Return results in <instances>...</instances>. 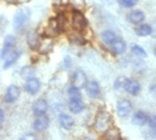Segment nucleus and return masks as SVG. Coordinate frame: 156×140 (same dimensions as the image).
<instances>
[{
  "mask_svg": "<svg viewBox=\"0 0 156 140\" xmlns=\"http://www.w3.org/2000/svg\"><path fill=\"white\" fill-rule=\"evenodd\" d=\"M88 26V21L86 16L80 12V11H73L72 12V27L75 28L77 32L84 31Z\"/></svg>",
  "mask_w": 156,
  "mask_h": 140,
  "instance_id": "f257e3e1",
  "label": "nucleus"
},
{
  "mask_svg": "<svg viewBox=\"0 0 156 140\" xmlns=\"http://www.w3.org/2000/svg\"><path fill=\"white\" fill-rule=\"evenodd\" d=\"M109 121H111L109 115L105 112V111H101V112L96 116V120H95V128H96L99 132H105L107 131Z\"/></svg>",
  "mask_w": 156,
  "mask_h": 140,
  "instance_id": "f03ea898",
  "label": "nucleus"
},
{
  "mask_svg": "<svg viewBox=\"0 0 156 140\" xmlns=\"http://www.w3.org/2000/svg\"><path fill=\"white\" fill-rule=\"evenodd\" d=\"M132 108H133L132 103H131L128 99H122V100H119V103H118L116 112H118V115L120 117H127L131 115V112H132Z\"/></svg>",
  "mask_w": 156,
  "mask_h": 140,
  "instance_id": "7ed1b4c3",
  "label": "nucleus"
},
{
  "mask_svg": "<svg viewBox=\"0 0 156 140\" xmlns=\"http://www.w3.org/2000/svg\"><path fill=\"white\" fill-rule=\"evenodd\" d=\"M30 19V11L28 9H20L13 17V26L16 30H23V27L27 24Z\"/></svg>",
  "mask_w": 156,
  "mask_h": 140,
  "instance_id": "20e7f679",
  "label": "nucleus"
},
{
  "mask_svg": "<svg viewBox=\"0 0 156 140\" xmlns=\"http://www.w3.org/2000/svg\"><path fill=\"white\" fill-rule=\"evenodd\" d=\"M40 81H39V79L31 76L28 77L26 80V84H24V89H26L27 93H30V95H36V93L40 91Z\"/></svg>",
  "mask_w": 156,
  "mask_h": 140,
  "instance_id": "39448f33",
  "label": "nucleus"
},
{
  "mask_svg": "<svg viewBox=\"0 0 156 140\" xmlns=\"http://www.w3.org/2000/svg\"><path fill=\"white\" fill-rule=\"evenodd\" d=\"M20 96V88L17 85H8V88L5 89L4 95V102L5 103H15Z\"/></svg>",
  "mask_w": 156,
  "mask_h": 140,
  "instance_id": "423d86ee",
  "label": "nucleus"
},
{
  "mask_svg": "<svg viewBox=\"0 0 156 140\" xmlns=\"http://www.w3.org/2000/svg\"><path fill=\"white\" fill-rule=\"evenodd\" d=\"M47 109H48V104H47V102H45L44 99H37L36 102L34 103V106H32V112H34V115L36 117L45 115Z\"/></svg>",
  "mask_w": 156,
  "mask_h": 140,
  "instance_id": "0eeeda50",
  "label": "nucleus"
},
{
  "mask_svg": "<svg viewBox=\"0 0 156 140\" xmlns=\"http://www.w3.org/2000/svg\"><path fill=\"white\" fill-rule=\"evenodd\" d=\"M124 91L128 92L129 95L132 96H137L141 91V87L139 84V81L136 80H132V79H127V83H126V88H124Z\"/></svg>",
  "mask_w": 156,
  "mask_h": 140,
  "instance_id": "6e6552de",
  "label": "nucleus"
},
{
  "mask_svg": "<svg viewBox=\"0 0 156 140\" xmlns=\"http://www.w3.org/2000/svg\"><path fill=\"white\" fill-rule=\"evenodd\" d=\"M49 125V117H47L45 115H43V116H37L36 119H35L32 127L35 131H45L48 128Z\"/></svg>",
  "mask_w": 156,
  "mask_h": 140,
  "instance_id": "1a4fd4ad",
  "label": "nucleus"
},
{
  "mask_svg": "<svg viewBox=\"0 0 156 140\" xmlns=\"http://www.w3.org/2000/svg\"><path fill=\"white\" fill-rule=\"evenodd\" d=\"M68 108L72 113H80L84 109V103L81 102L80 98H69Z\"/></svg>",
  "mask_w": 156,
  "mask_h": 140,
  "instance_id": "9d476101",
  "label": "nucleus"
},
{
  "mask_svg": "<svg viewBox=\"0 0 156 140\" xmlns=\"http://www.w3.org/2000/svg\"><path fill=\"white\" fill-rule=\"evenodd\" d=\"M86 91H87V93L91 96V98H98V96L100 95V85H99V83L96 80L92 79V80L87 81Z\"/></svg>",
  "mask_w": 156,
  "mask_h": 140,
  "instance_id": "9b49d317",
  "label": "nucleus"
},
{
  "mask_svg": "<svg viewBox=\"0 0 156 140\" xmlns=\"http://www.w3.org/2000/svg\"><path fill=\"white\" fill-rule=\"evenodd\" d=\"M87 76H86V74L83 72L81 70H76L75 71V74H73V76H72V84H75L77 85V87H86V84H87Z\"/></svg>",
  "mask_w": 156,
  "mask_h": 140,
  "instance_id": "f8f14e48",
  "label": "nucleus"
},
{
  "mask_svg": "<svg viewBox=\"0 0 156 140\" xmlns=\"http://www.w3.org/2000/svg\"><path fill=\"white\" fill-rule=\"evenodd\" d=\"M127 19H128V21L131 24H135V26H139L140 23H143L144 20V13L143 11H132V12L128 13V16H127Z\"/></svg>",
  "mask_w": 156,
  "mask_h": 140,
  "instance_id": "ddd939ff",
  "label": "nucleus"
},
{
  "mask_svg": "<svg viewBox=\"0 0 156 140\" xmlns=\"http://www.w3.org/2000/svg\"><path fill=\"white\" fill-rule=\"evenodd\" d=\"M148 121H150V117L147 116V113L144 111H137L132 117V123L135 125H145Z\"/></svg>",
  "mask_w": 156,
  "mask_h": 140,
  "instance_id": "4468645a",
  "label": "nucleus"
},
{
  "mask_svg": "<svg viewBox=\"0 0 156 140\" xmlns=\"http://www.w3.org/2000/svg\"><path fill=\"white\" fill-rule=\"evenodd\" d=\"M20 56V52L19 51H11L4 57V64H3V70H7L8 67H11L12 64H15L17 62V59H19Z\"/></svg>",
  "mask_w": 156,
  "mask_h": 140,
  "instance_id": "2eb2a0df",
  "label": "nucleus"
},
{
  "mask_svg": "<svg viewBox=\"0 0 156 140\" xmlns=\"http://www.w3.org/2000/svg\"><path fill=\"white\" fill-rule=\"evenodd\" d=\"M13 45H15V38L13 36H8L5 39L4 44H3V49H2V59H4V57L8 55L9 52L12 51Z\"/></svg>",
  "mask_w": 156,
  "mask_h": 140,
  "instance_id": "dca6fc26",
  "label": "nucleus"
},
{
  "mask_svg": "<svg viewBox=\"0 0 156 140\" xmlns=\"http://www.w3.org/2000/svg\"><path fill=\"white\" fill-rule=\"evenodd\" d=\"M135 31H136V35L137 36H150V35L152 34V27L150 26V24H143L140 23L139 26H137L136 28H135Z\"/></svg>",
  "mask_w": 156,
  "mask_h": 140,
  "instance_id": "f3484780",
  "label": "nucleus"
},
{
  "mask_svg": "<svg viewBox=\"0 0 156 140\" xmlns=\"http://www.w3.org/2000/svg\"><path fill=\"white\" fill-rule=\"evenodd\" d=\"M126 43H124L123 40H120V39H118L116 41H113L111 44V51L112 53H115V55H122V53L126 52Z\"/></svg>",
  "mask_w": 156,
  "mask_h": 140,
  "instance_id": "a211bd4d",
  "label": "nucleus"
},
{
  "mask_svg": "<svg viewBox=\"0 0 156 140\" xmlns=\"http://www.w3.org/2000/svg\"><path fill=\"white\" fill-rule=\"evenodd\" d=\"M101 40L104 41L105 44H109V45H111L113 41L118 40V35H116L113 31H111V30L103 31V32H101Z\"/></svg>",
  "mask_w": 156,
  "mask_h": 140,
  "instance_id": "6ab92c4d",
  "label": "nucleus"
},
{
  "mask_svg": "<svg viewBox=\"0 0 156 140\" xmlns=\"http://www.w3.org/2000/svg\"><path fill=\"white\" fill-rule=\"evenodd\" d=\"M59 123L64 130H71L73 127V119L69 115H66V113H62L59 116Z\"/></svg>",
  "mask_w": 156,
  "mask_h": 140,
  "instance_id": "aec40b11",
  "label": "nucleus"
},
{
  "mask_svg": "<svg viewBox=\"0 0 156 140\" xmlns=\"http://www.w3.org/2000/svg\"><path fill=\"white\" fill-rule=\"evenodd\" d=\"M131 49H132V53L133 55H136V57H141V59H144V57H147V52L144 51L143 48H141L140 45L137 44H133L131 47Z\"/></svg>",
  "mask_w": 156,
  "mask_h": 140,
  "instance_id": "412c9836",
  "label": "nucleus"
},
{
  "mask_svg": "<svg viewBox=\"0 0 156 140\" xmlns=\"http://www.w3.org/2000/svg\"><path fill=\"white\" fill-rule=\"evenodd\" d=\"M67 92H68L69 98H80V96H81L80 87H77V85H75V84H71Z\"/></svg>",
  "mask_w": 156,
  "mask_h": 140,
  "instance_id": "4be33fe9",
  "label": "nucleus"
},
{
  "mask_svg": "<svg viewBox=\"0 0 156 140\" xmlns=\"http://www.w3.org/2000/svg\"><path fill=\"white\" fill-rule=\"evenodd\" d=\"M126 83H127V77H118L115 80V83H113V87H115V89H118V91H124Z\"/></svg>",
  "mask_w": 156,
  "mask_h": 140,
  "instance_id": "5701e85b",
  "label": "nucleus"
},
{
  "mask_svg": "<svg viewBox=\"0 0 156 140\" xmlns=\"http://www.w3.org/2000/svg\"><path fill=\"white\" fill-rule=\"evenodd\" d=\"M104 138L105 139H120L122 136L119 134V130H109L104 132Z\"/></svg>",
  "mask_w": 156,
  "mask_h": 140,
  "instance_id": "b1692460",
  "label": "nucleus"
},
{
  "mask_svg": "<svg viewBox=\"0 0 156 140\" xmlns=\"http://www.w3.org/2000/svg\"><path fill=\"white\" fill-rule=\"evenodd\" d=\"M139 0H118V3L124 8H132L133 5H136V3Z\"/></svg>",
  "mask_w": 156,
  "mask_h": 140,
  "instance_id": "393cba45",
  "label": "nucleus"
},
{
  "mask_svg": "<svg viewBox=\"0 0 156 140\" xmlns=\"http://www.w3.org/2000/svg\"><path fill=\"white\" fill-rule=\"evenodd\" d=\"M39 43H40V39H39L37 35H31L30 38H28V44H30L32 48H37V45H39Z\"/></svg>",
  "mask_w": 156,
  "mask_h": 140,
  "instance_id": "a878e982",
  "label": "nucleus"
},
{
  "mask_svg": "<svg viewBox=\"0 0 156 140\" xmlns=\"http://www.w3.org/2000/svg\"><path fill=\"white\" fill-rule=\"evenodd\" d=\"M148 124H150L152 128H155V130H156V115H155L154 117H152V119H150V121H148Z\"/></svg>",
  "mask_w": 156,
  "mask_h": 140,
  "instance_id": "bb28decb",
  "label": "nucleus"
},
{
  "mask_svg": "<svg viewBox=\"0 0 156 140\" xmlns=\"http://www.w3.org/2000/svg\"><path fill=\"white\" fill-rule=\"evenodd\" d=\"M22 139H36V136L35 135H24Z\"/></svg>",
  "mask_w": 156,
  "mask_h": 140,
  "instance_id": "cd10ccee",
  "label": "nucleus"
},
{
  "mask_svg": "<svg viewBox=\"0 0 156 140\" xmlns=\"http://www.w3.org/2000/svg\"><path fill=\"white\" fill-rule=\"evenodd\" d=\"M151 92L154 93V95H156V83H154L151 85Z\"/></svg>",
  "mask_w": 156,
  "mask_h": 140,
  "instance_id": "c85d7f7f",
  "label": "nucleus"
},
{
  "mask_svg": "<svg viewBox=\"0 0 156 140\" xmlns=\"http://www.w3.org/2000/svg\"><path fill=\"white\" fill-rule=\"evenodd\" d=\"M0 120H2V123L4 121V109H0Z\"/></svg>",
  "mask_w": 156,
  "mask_h": 140,
  "instance_id": "c756f323",
  "label": "nucleus"
},
{
  "mask_svg": "<svg viewBox=\"0 0 156 140\" xmlns=\"http://www.w3.org/2000/svg\"><path fill=\"white\" fill-rule=\"evenodd\" d=\"M155 56H156V49H155Z\"/></svg>",
  "mask_w": 156,
  "mask_h": 140,
  "instance_id": "7c9ffc66",
  "label": "nucleus"
}]
</instances>
